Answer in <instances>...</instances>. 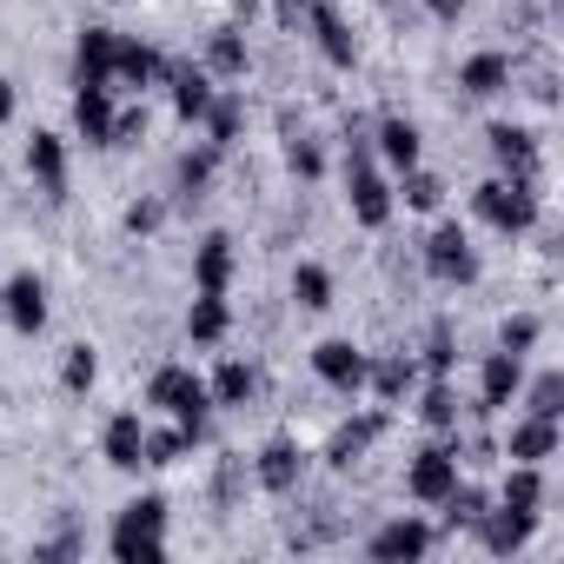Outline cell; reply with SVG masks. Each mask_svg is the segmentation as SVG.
<instances>
[{"mask_svg":"<svg viewBox=\"0 0 564 564\" xmlns=\"http://www.w3.org/2000/svg\"><path fill=\"white\" fill-rule=\"evenodd\" d=\"M452 326H432V339H425V366H432V379H445L452 372Z\"/></svg>","mask_w":564,"mask_h":564,"instance_id":"cell-38","label":"cell"},{"mask_svg":"<svg viewBox=\"0 0 564 564\" xmlns=\"http://www.w3.org/2000/svg\"><path fill=\"white\" fill-rule=\"evenodd\" d=\"M313 34H319V54L333 61V67H352L359 61V41H352V28L339 21V8H333V0H313Z\"/></svg>","mask_w":564,"mask_h":564,"instance_id":"cell-12","label":"cell"},{"mask_svg":"<svg viewBox=\"0 0 564 564\" xmlns=\"http://www.w3.org/2000/svg\"><path fill=\"white\" fill-rule=\"evenodd\" d=\"M0 313H8L14 333H41L47 326V286H41L34 272H14L8 293H0Z\"/></svg>","mask_w":564,"mask_h":564,"instance_id":"cell-8","label":"cell"},{"mask_svg":"<svg viewBox=\"0 0 564 564\" xmlns=\"http://www.w3.org/2000/svg\"><path fill=\"white\" fill-rule=\"evenodd\" d=\"M346 186H352V219H359V226H386V219H392V186H386V173L372 166V147H366V140H359L352 160H346Z\"/></svg>","mask_w":564,"mask_h":564,"instance_id":"cell-2","label":"cell"},{"mask_svg":"<svg viewBox=\"0 0 564 564\" xmlns=\"http://www.w3.org/2000/svg\"><path fill=\"white\" fill-rule=\"evenodd\" d=\"M551 452H557V419H538V412L518 419L511 438H505V458H511V465H544Z\"/></svg>","mask_w":564,"mask_h":564,"instance_id":"cell-11","label":"cell"},{"mask_svg":"<svg viewBox=\"0 0 564 564\" xmlns=\"http://www.w3.org/2000/svg\"><path fill=\"white\" fill-rule=\"evenodd\" d=\"M28 173L41 180L47 199L67 193V147H61V133H34V147H28Z\"/></svg>","mask_w":564,"mask_h":564,"instance_id":"cell-14","label":"cell"},{"mask_svg":"<svg viewBox=\"0 0 564 564\" xmlns=\"http://www.w3.org/2000/svg\"><path fill=\"white\" fill-rule=\"evenodd\" d=\"M226 326H232V313H226V293H199V300H193V313H186V333H193V346H219V339H226Z\"/></svg>","mask_w":564,"mask_h":564,"instance_id":"cell-22","label":"cell"},{"mask_svg":"<svg viewBox=\"0 0 564 564\" xmlns=\"http://www.w3.org/2000/svg\"><path fill=\"white\" fill-rule=\"evenodd\" d=\"M379 160H386L392 173L419 166V127H412V120H386V127H379Z\"/></svg>","mask_w":564,"mask_h":564,"instance_id":"cell-24","label":"cell"},{"mask_svg":"<svg viewBox=\"0 0 564 564\" xmlns=\"http://www.w3.org/2000/svg\"><path fill=\"white\" fill-rule=\"evenodd\" d=\"M425 8H432L438 21H458V14H465V0H425Z\"/></svg>","mask_w":564,"mask_h":564,"instance_id":"cell-44","label":"cell"},{"mask_svg":"<svg viewBox=\"0 0 564 564\" xmlns=\"http://www.w3.org/2000/svg\"><path fill=\"white\" fill-rule=\"evenodd\" d=\"M313 372H319V379H326L333 392H346V399H352V392L366 386V372H372V359H366V352H359L352 339H326V346L313 352Z\"/></svg>","mask_w":564,"mask_h":564,"instance_id":"cell-7","label":"cell"},{"mask_svg":"<svg viewBox=\"0 0 564 564\" xmlns=\"http://www.w3.org/2000/svg\"><path fill=\"white\" fill-rule=\"evenodd\" d=\"M498 346H505V352H518V359H524V352H531V346H538V319H531V313H518V319H505V333H498Z\"/></svg>","mask_w":564,"mask_h":564,"instance_id":"cell-35","label":"cell"},{"mask_svg":"<svg viewBox=\"0 0 564 564\" xmlns=\"http://www.w3.org/2000/svg\"><path fill=\"white\" fill-rule=\"evenodd\" d=\"M107 465L113 471H140L147 465V425H140V412H120L107 425Z\"/></svg>","mask_w":564,"mask_h":564,"instance_id":"cell-15","label":"cell"},{"mask_svg":"<svg viewBox=\"0 0 564 564\" xmlns=\"http://www.w3.org/2000/svg\"><path fill=\"white\" fill-rule=\"evenodd\" d=\"M147 133V107H127V113H113V133H107V147H133Z\"/></svg>","mask_w":564,"mask_h":564,"instance_id":"cell-40","label":"cell"},{"mask_svg":"<svg viewBox=\"0 0 564 564\" xmlns=\"http://www.w3.org/2000/svg\"><path fill=\"white\" fill-rule=\"evenodd\" d=\"M166 80H173V113H180L186 127L213 113L219 94H213V74H206V67H166Z\"/></svg>","mask_w":564,"mask_h":564,"instance_id":"cell-10","label":"cell"},{"mask_svg":"<svg viewBox=\"0 0 564 564\" xmlns=\"http://www.w3.org/2000/svg\"><path fill=\"white\" fill-rule=\"evenodd\" d=\"M300 478H306V458H300V445L272 438V445L259 452V485H265V491H293Z\"/></svg>","mask_w":564,"mask_h":564,"instance_id":"cell-18","label":"cell"},{"mask_svg":"<svg viewBox=\"0 0 564 564\" xmlns=\"http://www.w3.org/2000/svg\"><path fill=\"white\" fill-rule=\"evenodd\" d=\"M293 300H300L306 313H326V306H333V272H326V265H300V272H293Z\"/></svg>","mask_w":564,"mask_h":564,"instance_id":"cell-27","label":"cell"},{"mask_svg":"<svg viewBox=\"0 0 564 564\" xmlns=\"http://www.w3.org/2000/svg\"><path fill=\"white\" fill-rule=\"evenodd\" d=\"M14 120V80H0V127Z\"/></svg>","mask_w":564,"mask_h":564,"instance_id":"cell-45","label":"cell"},{"mask_svg":"<svg viewBox=\"0 0 564 564\" xmlns=\"http://www.w3.org/2000/svg\"><path fill=\"white\" fill-rule=\"evenodd\" d=\"M193 279H199V293H226V286H232V239H226V232L199 239V252H193Z\"/></svg>","mask_w":564,"mask_h":564,"instance_id":"cell-17","label":"cell"},{"mask_svg":"<svg viewBox=\"0 0 564 564\" xmlns=\"http://www.w3.org/2000/svg\"><path fill=\"white\" fill-rule=\"evenodd\" d=\"M193 445H199V438H193L186 425H173V432H147V465H180Z\"/></svg>","mask_w":564,"mask_h":564,"instance_id":"cell-30","label":"cell"},{"mask_svg":"<svg viewBox=\"0 0 564 564\" xmlns=\"http://www.w3.org/2000/svg\"><path fill=\"white\" fill-rule=\"evenodd\" d=\"M531 412H538V419H557V412H564V379H557V372H544V379L531 386Z\"/></svg>","mask_w":564,"mask_h":564,"instance_id":"cell-36","label":"cell"},{"mask_svg":"<svg viewBox=\"0 0 564 564\" xmlns=\"http://www.w3.org/2000/svg\"><path fill=\"white\" fill-rule=\"evenodd\" d=\"M452 485H458V452H452V445H425V452L412 458V471H405V491H412L419 505H445Z\"/></svg>","mask_w":564,"mask_h":564,"instance_id":"cell-6","label":"cell"},{"mask_svg":"<svg viewBox=\"0 0 564 564\" xmlns=\"http://www.w3.org/2000/svg\"><path fill=\"white\" fill-rule=\"evenodd\" d=\"M313 8V0H279V21H286V28H300V14Z\"/></svg>","mask_w":564,"mask_h":564,"instance_id":"cell-43","label":"cell"},{"mask_svg":"<svg viewBox=\"0 0 564 564\" xmlns=\"http://www.w3.org/2000/svg\"><path fill=\"white\" fill-rule=\"evenodd\" d=\"M206 67H213V74H226V80H232V74H246V41H239V34H219V41H213V54H206Z\"/></svg>","mask_w":564,"mask_h":564,"instance_id":"cell-33","label":"cell"},{"mask_svg":"<svg viewBox=\"0 0 564 564\" xmlns=\"http://www.w3.org/2000/svg\"><path fill=\"white\" fill-rule=\"evenodd\" d=\"M213 153H219V147H213ZM213 153H186V160H180V193H199V186L213 180Z\"/></svg>","mask_w":564,"mask_h":564,"instance_id":"cell-41","label":"cell"},{"mask_svg":"<svg viewBox=\"0 0 564 564\" xmlns=\"http://www.w3.org/2000/svg\"><path fill=\"white\" fill-rule=\"evenodd\" d=\"M153 80H166V61H160L153 47H140V41H120V47H113V87L147 94Z\"/></svg>","mask_w":564,"mask_h":564,"instance_id":"cell-13","label":"cell"},{"mask_svg":"<svg viewBox=\"0 0 564 564\" xmlns=\"http://www.w3.org/2000/svg\"><path fill=\"white\" fill-rule=\"evenodd\" d=\"M206 127H213V147H232V133H239V107H232V100H213Z\"/></svg>","mask_w":564,"mask_h":564,"instance_id":"cell-39","label":"cell"},{"mask_svg":"<svg viewBox=\"0 0 564 564\" xmlns=\"http://www.w3.org/2000/svg\"><path fill=\"white\" fill-rule=\"evenodd\" d=\"M518 386H524V359L498 346V352L485 359V372H478V405H485V412H498V405H511V399H518Z\"/></svg>","mask_w":564,"mask_h":564,"instance_id":"cell-9","label":"cell"},{"mask_svg":"<svg viewBox=\"0 0 564 564\" xmlns=\"http://www.w3.org/2000/svg\"><path fill=\"white\" fill-rule=\"evenodd\" d=\"M425 265H432V279H445V286H471V279H478V252H471L465 226L445 219V226L425 239Z\"/></svg>","mask_w":564,"mask_h":564,"instance_id":"cell-5","label":"cell"},{"mask_svg":"<svg viewBox=\"0 0 564 564\" xmlns=\"http://www.w3.org/2000/svg\"><path fill=\"white\" fill-rule=\"evenodd\" d=\"M419 419H425L432 432H452V425H458V399H452V386H445V379H432V392H425Z\"/></svg>","mask_w":564,"mask_h":564,"instance_id":"cell-31","label":"cell"},{"mask_svg":"<svg viewBox=\"0 0 564 564\" xmlns=\"http://www.w3.org/2000/svg\"><path fill=\"white\" fill-rule=\"evenodd\" d=\"M74 120H80V133H87L94 147H107V133H113V100H107V87H80V94H74Z\"/></svg>","mask_w":564,"mask_h":564,"instance_id":"cell-23","label":"cell"},{"mask_svg":"<svg viewBox=\"0 0 564 564\" xmlns=\"http://www.w3.org/2000/svg\"><path fill=\"white\" fill-rule=\"evenodd\" d=\"M147 399H153L160 412H173V425H186L193 438H199L206 405H213V392H206V379H199L193 366H160V372H153V386H147Z\"/></svg>","mask_w":564,"mask_h":564,"instance_id":"cell-1","label":"cell"},{"mask_svg":"<svg viewBox=\"0 0 564 564\" xmlns=\"http://www.w3.org/2000/svg\"><path fill=\"white\" fill-rule=\"evenodd\" d=\"M113 47H120V34H107V28L80 34V87H113Z\"/></svg>","mask_w":564,"mask_h":564,"instance_id":"cell-19","label":"cell"},{"mask_svg":"<svg viewBox=\"0 0 564 564\" xmlns=\"http://www.w3.org/2000/svg\"><path fill=\"white\" fill-rule=\"evenodd\" d=\"M252 386H259V379H252V366L226 359V366L213 372V386H206V392H213V405H246V399H252Z\"/></svg>","mask_w":564,"mask_h":564,"instance_id":"cell-26","label":"cell"},{"mask_svg":"<svg viewBox=\"0 0 564 564\" xmlns=\"http://www.w3.org/2000/svg\"><path fill=\"white\" fill-rule=\"evenodd\" d=\"M491 160H498L511 180H531V173H538V147H531L524 127H491Z\"/></svg>","mask_w":564,"mask_h":564,"instance_id":"cell-20","label":"cell"},{"mask_svg":"<svg viewBox=\"0 0 564 564\" xmlns=\"http://www.w3.org/2000/svg\"><path fill=\"white\" fill-rule=\"evenodd\" d=\"M478 213L498 226V232H524L538 219V186L531 180H485L478 186Z\"/></svg>","mask_w":564,"mask_h":564,"instance_id":"cell-3","label":"cell"},{"mask_svg":"<svg viewBox=\"0 0 564 564\" xmlns=\"http://www.w3.org/2000/svg\"><path fill=\"white\" fill-rule=\"evenodd\" d=\"M160 524H166V505L160 498H133L120 511V524H113V557H160L166 551Z\"/></svg>","mask_w":564,"mask_h":564,"instance_id":"cell-4","label":"cell"},{"mask_svg":"<svg viewBox=\"0 0 564 564\" xmlns=\"http://www.w3.org/2000/svg\"><path fill=\"white\" fill-rule=\"evenodd\" d=\"M379 432H386V419H359V425H346V432L333 438V465H352V458H359Z\"/></svg>","mask_w":564,"mask_h":564,"instance_id":"cell-32","label":"cell"},{"mask_svg":"<svg viewBox=\"0 0 564 564\" xmlns=\"http://www.w3.org/2000/svg\"><path fill=\"white\" fill-rule=\"evenodd\" d=\"M160 219H166L160 199H133V206H127V232H160Z\"/></svg>","mask_w":564,"mask_h":564,"instance_id":"cell-42","label":"cell"},{"mask_svg":"<svg viewBox=\"0 0 564 564\" xmlns=\"http://www.w3.org/2000/svg\"><path fill=\"white\" fill-rule=\"evenodd\" d=\"M412 379H419V366H412V359H386V366H372V372H366V386H379V399H386V405H399V399L412 392Z\"/></svg>","mask_w":564,"mask_h":564,"instance_id":"cell-28","label":"cell"},{"mask_svg":"<svg viewBox=\"0 0 564 564\" xmlns=\"http://www.w3.org/2000/svg\"><path fill=\"white\" fill-rule=\"evenodd\" d=\"M286 166H293L300 180H319V173H326V153H319L313 140H293V147H286Z\"/></svg>","mask_w":564,"mask_h":564,"instance_id":"cell-37","label":"cell"},{"mask_svg":"<svg viewBox=\"0 0 564 564\" xmlns=\"http://www.w3.org/2000/svg\"><path fill=\"white\" fill-rule=\"evenodd\" d=\"M399 199H405V206H419V213H438V206H445V186H438L432 173L405 166V173H399Z\"/></svg>","mask_w":564,"mask_h":564,"instance_id":"cell-29","label":"cell"},{"mask_svg":"<svg viewBox=\"0 0 564 564\" xmlns=\"http://www.w3.org/2000/svg\"><path fill=\"white\" fill-rule=\"evenodd\" d=\"M61 379H67V392H87V386L100 379V359H94V346H74V352H67V366H61Z\"/></svg>","mask_w":564,"mask_h":564,"instance_id":"cell-34","label":"cell"},{"mask_svg":"<svg viewBox=\"0 0 564 564\" xmlns=\"http://www.w3.org/2000/svg\"><path fill=\"white\" fill-rule=\"evenodd\" d=\"M538 505H544V478H538V465H511V478H505V511L538 518Z\"/></svg>","mask_w":564,"mask_h":564,"instance_id":"cell-25","label":"cell"},{"mask_svg":"<svg viewBox=\"0 0 564 564\" xmlns=\"http://www.w3.org/2000/svg\"><path fill=\"white\" fill-rule=\"evenodd\" d=\"M458 87H465V94H478V100L505 94V87H511V61H505V54H471V61H465V74H458Z\"/></svg>","mask_w":564,"mask_h":564,"instance_id":"cell-21","label":"cell"},{"mask_svg":"<svg viewBox=\"0 0 564 564\" xmlns=\"http://www.w3.org/2000/svg\"><path fill=\"white\" fill-rule=\"evenodd\" d=\"M432 551V531L419 524V518H392L379 538H372V557L379 564H392V557H425Z\"/></svg>","mask_w":564,"mask_h":564,"instance_id":"cell-16","label":"cell"}]
</instances>
